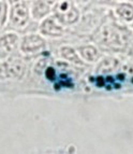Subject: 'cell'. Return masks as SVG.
Segmentation results:
<instances>
[{
    "mask_svg": "<svg viewBox=\"0 0 133 154\" xmlns=\"http://www.w3.org/2000/svg\"><path fill=\"white\" fill-rule=\"evenodd\" d=\"M52 11L55 18L64 26L74 25L79 20V11L72 0H58Z\"/></svg>",
    "mask_w": 133,
    "mask_h": 154,
    "instance_id": "6da1fadb",
    "label": "cell"
},
{
    "mask_svg": "<svg viewBox=\"0 0 133 154\" xmlns=\"http://www.w3.org/2000/svg\"><path fill=\"white\" fill-rule=\"evenodd\" d=\"M96 41L99 44L108 48H120L125 44L126 37L112 24H106L100 27L99 31L96 35Z\"/></svg>",
    "mask_w": 133,
    "mask_h": 154,
    "instance_id": "7a4b0ae2",
    "label": "cell"
},
{
    "mask_svg": "<svg viewBox=\"0 0 133 154\" xmlns=\"http://www.w3.org/2000/svg\"><path fill=\"white\" fill-rule=\"evenodd\" d=\"M30 20V10L26 1L12 5L9 15V25L12 28H25Z\"/></svg>",
    "mask_w": 133,
    "mask_h": 154,
    "instance_id": "3957f363",
    "label": "cell"
},
{
    "mask_svg": "<svg viewBox=\"0 0 133 154\" xmlns=\"http://www.w3.org/2000/svg\"><path fill=\"white\" fill-rule=\"evenodd\" d=\"M26 65L19 58L5 59L0 64V79L15 80L25 75Z\"/></svg>",
    "mask_w": 133,
    "mask_h": 154,
    "instance_id": "277c9868",
    "label": "cell"
},
{
    "mask_svg": "<svg viewBox=\"0 0 133 154\" xmlns=\"http://www.w3.org/2000/svg\"><path fill=\"white\" fill-rule=\"evenodd\" d=\"M46 42L41 35L29 33L22 38L19 42V49L25 54H36L45 49Z\"/></svg>",
    "mask_w": 133,
    "mask_h": 154,
    "instance_id": "5b68a950",
    "label": "cell"
},
{
    "mask_svg": "<svg viewBox=\"0 0 133 154\" xmlns=\"http://www.w3.org/2000/svg\"><path fill=\"white\" fill-rule=\"evenodd\" d=\"M40 31L43 36L49 37H61L64 32V25L57 21L55 16H49L42 20V23L40 24Z\"/></svg>",
    "mask_w": 133,
    "mask_h": 154,
    "instance_id": "8992f818",
    "label": "cell"
},
{
    "mask_svg": "<svg viewBox=\"0 0 133 154\" xmlns=\"http://www.w3.org/2000/svg\"><path fill=\"white\" fill-rule=\"evenodd\" d=\"M53 10L49 0H32L31 2V16L34 20H43Z\"/></svg>",
    "mask_w": 133,
    "mask_h": 154,
    "instance_id": "52a82bcc",
    "label": "cell"
},
{
    "mask_svg": "<svg viewBox=\"0 0 133 154\" xmlns=\"http://www.w3.org/2000/svg\"><path fill=\"white\" fill-rule=\"evenodd\" d=\"M17 43L18 37L16 33H5L0 37V58L11 53L16 48Z\"/></svg>",
    "mask_w": 133,
    "mask_h": 154,
    "instance_id": "ba28073f",
    "label": "cell"
},
{
    "mask_svg": "<svg viewBox=\"0 0 133 154\" xmlns=\"http://www.w3.org/2000/svg\"><path fill=\"white\" fill-rule=\"evenodd\" d=\"M78 54L82 59H85L88 63H95L99 60L100 54L99 50L92 44H85L78 48Z\"/></svg>",
    "mask_w": 133,
    "mask_h": 154,
    "instance_id": "9c48e42d",
    "label": "cell"
},
{
    "mask_svg": "<svg viewBox=\"0 0 133 154\" xmlns=\"http://www.w3.org/2000/svg\"><path fill=\"white\" fill-rule=\"evenodd\" d=\"M115 13L118 17L123 21L132 22L133 21V5L129 2H119L115 8Z\"/></svg>",
    "mask_w": 133,
    "mask_h": 154,
    "instance_id": "30bf717a",
    "label": "cell"
},
{
    "mask_svg": "<svg viewBox=\"0 0 133 154\" xmlns=\"http://www.w3.org/2000/svg\"><path fill=\"white\" fill-rule=\"evenodd\" d=\"M60 54L64 57V59L69 60V62L73 63L75 65H84V62L82 60L81 56H79L78 53H76L72 46H62L60 49Z\"/></svg>",
    "mask_w": 133,
    "mask_h": 154,
    "instance_id": "8fae6325",
    "label": "cell"
},
{
    "mask_svg": "<svg viewBox=\"0 0 133 154\" xmlns=\"http://www.w3.org/2000/svg\"><path fill=\"white\" fill-rule=\"evenodd\" d=\"M7 17H8V7L7 3L3 1H0V28L3 27L7 22Z\"/></svg>",
    "mask_w": 133,
    "mask_h": 154,
    "instance_id": "7c38bea8",
    "label": "cell"
},
{
    "mask_svg": "<svg viewBox=\"0 0 133 154\" xmlns=\"http://www.w3.org/2000/svg\"><path fill=\"white\" fill-rule=\"evenodd\" d=\"M45 75L47 77V79L53 80L55 77H56V70H55L53 67H49L45 71Z\"/></svg>",
    "mask_w": 133,
    "mask_h": 154,
    "instance_id": "4fadbf2b",
    "label": "cell"
},
{
    "mask_svg": "<svg viewBox=\"0 0 133 154\" xmlns=\"http://www.w3.org/2000/svg\"><path fill=\"white\" fill-rule=\"evenodd\" d=\"M22 1H26V0H9V2L11 5H14V3H17V2H22Z\"/></svg>",
    "mask_w": 133,
    "mask_h": 154,
    "instance_id": "5bb4252c",
    "label": "cell"
},
{
    "mask_svg": "<svg viewBox=\"0 0 133 154\" xmlns=\"http://www.w3.org/2000/svg\"><path fill=\"white\" fill-rule=\"evenodd\" d=\"M77 2H79V3H86V2H88L89 0H76Z\"/></svg>",
    "mask_w": 133,
    "mask_h": 154,
    "instance_id": "9a60e30c",
    "label": "cell"
},
{
    "mask_svg": "<svg viewBox=\"0 0 133 154\" xmlns=\"http://www.w3.org/2000/svg\"><path fill=\"white\" fill-rule=\"evenodd\" d=\"M52 1H58V0H52Z\"/></svg>",
    "mask_w": 133,
    "mask_h": 154,
    "instance_id": "2e32d148",
    "label": "cell"
}]
</instances>
